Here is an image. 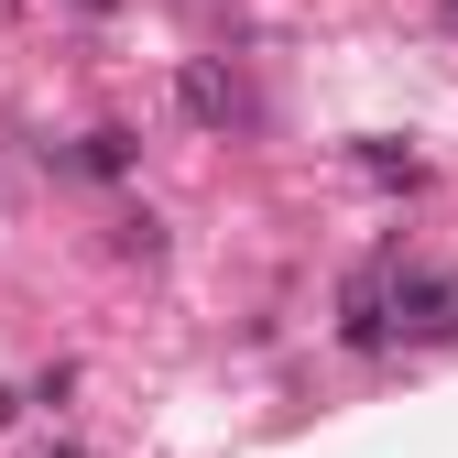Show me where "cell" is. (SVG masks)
Wrapping results in <instances>:
<instances>
[{
  "instance_id": "obj_1",
  "label": "cell",
  "mask_w": 458,
  "mask_h": 458,
  "mask_svg": "<svg viewBox=\"0 0 458 458\" xmlns=\"http://www.w3.org/2000/svg\"><path fill=\"white\" fill-rule=\"evenodd\" d=\"M382 317H393V338L447 350V338H458V284L447 273H404V284H382Z\"/></svg>"
},
{
  "instance_id": "obj_2",
  "label": "cell",
  "mask_w": 458,
  "mask_h": 458,
  "mask_svg": "<svg viewBox=\"0 0 458 458\" xmlns=\"http://www.w3.org/2000/svg\"><path fill=\"white\" fill-rule=\"evenodd\" d=\"M338 338H350V350H393V317H382V273H360L350 295H338Z\"/></svg>"
},
{
  "instance_id": "obj_3",
  "label": "cell",
  "mask_w": 458,
  "mask_h": 458,
  "mask_svg": "<svg viewBox=\"0 0 458 458\" xmlns=\"http://www.w3.org/2000/svg\"><path fill=\"white\" fill-rule=\"evenodd\" d=\"M175 98H186V121H208V131L241 121V88H229L218 66H186V77H175Z\"/></svg>"
},
{
  "instance_id": "obj_4",
  "label": "cell",
  "mask_w": 458,
  "mask_h": 458,
  "mask_svg": "<svg viewBox=\"0 0 458 458\" xmlns=\"http://www.w3.org/2000/svg\"><path fill=\"white\" fill-rule=\"evenodd\" d=\"M66 164H88V175H131V131H88V153H66Z\"/></svg>"
},
{
  "instance_id": "obj_5",
  "label": "cell",
  "mask_w": 458,
  "mask_h": 458,
  "mask_svg": "<svg viewBox=\"0 0 458 458\" xmlns=\"http://www.w3.org/2000/svg\"><path fill=\"white\" fill-rule=\"evenodd\" d=\"M12 415H22V393H12V382H0V426H12Z\"/></svg>"
},
{
  "instance_id": "obj_6",
  "label": "cell",
  "mask_w": 458,
  "mask_h": 458,
  "mask_svg": "<svg viewBox=\"0 0 458 458\" xmlns=\"http://www.w3.org/2000/svg\"><path fill=\"white\" fill-rule=\"evenodd\" d=\"M77 12H109V0H77Z\"/></svg>"
},
{
  "instance_id": "obj_7",
  "label": "cell",
  "mask_w": 458,
  "mask_h": 458,
  "mask_svg": "<svg viewBox=\"0 0 458 458\" xmlns=\"http://www.w3.org/2000/svg\"><path fill=\"white\" fill-rule=\"evenodd\" d=\"M44 458H77V447H44Z\"/></svg>"
},
{
  "instance_id": "obj_8",
  "label": "cell",
  "mask_w": 458,
  "mask_h": 458,
  "mask_svg": "<svg viewBox=\"0 0 458 458\" xmlns=\"http://www.w3.org/2000/svg\"><path fill=\"white\" fill-rule=\"evenodd\" d=\"M447 22H458V0H447Z\"/></svg>"
}]
</instances>
